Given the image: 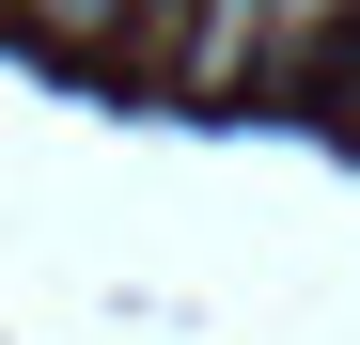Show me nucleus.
<instances>
[{
    "instance_id": "f257e3e1",
    "label": "nucleus",
    "mask_w": 360,
    "mask_h": 345,
    "mask_svg": "<svg viewBox=\"0 0 360 345\" xmlns=\"http://www.w3.org/2000/svg\"><path fill=\"white\" fill-rule=\"evenodd\" d=\"M0 32H32L47 63H126V32H141V0H0Z\"/></svg>"
},
{
    "instance_id": "7ed1b4c3",
    "label": "nucleus",
    "mask_w": 360,
    "mask_h": 345,
    "mask_svg": "<svg viewBox=\"0 0 360 345\" xmlns=\"http://www.w3.org/2000/svg\"><path fill=\"white\" fill-rule=\"evenodd\" d=\"M345 110H360V32H345Z\"/></svg>"
},
{
    "instance_id": "f03ea898",
    "label": "nucleus",
    "mask_w": 360,
    "mask_h": 345,
    "mask_svg": "<svg viewBox=\"0 0 360 345\" xmlns=\"http://www.w3.org/2000/svg\"><path fill=\"white\" fill-rule=\"evenodd\" d=\"M360 32V0H266V79H314V47Z\"/></svg>"
}]
</instances>
